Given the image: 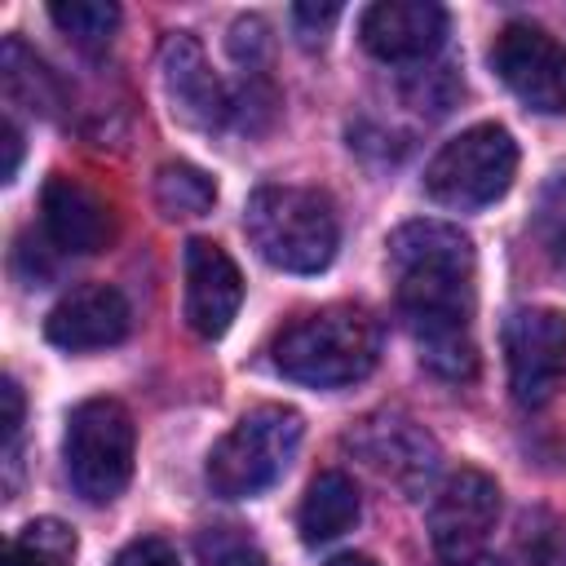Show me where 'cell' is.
Segmentation results:
<instances>
[{"mask_svg": "<svg viewBox=\"0 0 566 566\" xmlns=\"http://www.w3.org/2000/svg\"><path fill=\"white\" fill-rule=\"evenodd\" d=\"M398 314L424 358L447 380L478 371L473 345V239L451 221H402L389 234Z\"/></svg>", "mask_w": 566, "mask_h": 566, "instance_id": "obj_1", "label": "cell"}, {"mask_svg": "<svg viewBox=\"0 0 566 566\" xmlns=\"http://www.w3.org/2000/svg\"><path fill=\"white\" fill-rule=\"evenodd\" d=\"M274 367L310 389H340L363 380L380 358V327L354 305H327L292 318L274 345Z\"/></svg>", "mask_w": 566, "mask_h": 566, "instance_id": "obj_2", "label": "cell"}, {"mask_svg": "<svg viewBox=\"0 0 566 566\" xmlns=\"http://www.w3.org/2000/svg\"><path fill=\"white\" fill-rule=\"evenodd\" d=\"M243 230L256 256L287 274H318L332 265L340 226L332 199L310 186H261L243 208Z\"/></svg>", "mask_w": 566, "mask_h": 566, "instance_id": "obj_3", "label": "cell"}, {"mask_svg": "<svg viewBox=\"0 0 566 566\" xmlns=\"http://www.w3.org/2000/svg\"><path fill=\"white\" fill-rule=\"evenodd\" d=\"M301 433H305V420L292 407L270 402V407L248 411L208 451V469L203 473H208L212 495H221V500H248V495L274 486L287 473V464H292V455L301 447Z\"/></svg>", "mask_w": 566, "mask_h": 566, "instance_id": "obj_4", "label": "cell"}, {"mask_svg": "<svg viewBox=\"0 0 566 566\" xmlns=\"http://www.w3.org/2000/svg\"><path fill=\"white\" fill-rule=\"evenodd\" d=\"M133 451H137V429L124 402L115 398H84L66 416L62 433V460L71 486L88 504H111L128 478H133Z\"/></svg>", "mask_w": 566, "mask_h": 566, "instance_id": "obj_5", "label": "cell"}, {"mask_svg": "<svg viewBox=\"0 0 566 566\" xmlns=\"http://www.w3.org/2000/svg\"><path fill=\"white\" fill-rule=\"evenodd\" d=\"M517 172V142L500 124H473L451 137L424 168V190L442 208H486L504 199Z\"/></svg>", "mask_w": 566, "mask_h": 566, "instance_id": "obj_6", "label": "cell"}, {"mask_svg": "<svg viewBox=\"0 0 566 566\" xmlns=\"http://www.w3.org/2000/svg\"><path fill=\"white\" fill-rule=\"evenodd\" d=\"M495 517H500L495 478L482 469H455L429 504V539H433V553L442 557V566H464V562L482 557V548L495 531Z\"/></svg>", "mask_w": 566, "mask_h": 566, "instance_id": "obj_7", "label": "cell"}, {"mask_svg": "<svg viewBox=\"0 0 566 566\" xmlns=\"http://www.w3.org/2000/svg\"><path fill=\"white\" fill-rule=\"evenodd\" d=\"M509 389L522 407H539L566 376V314L553 305H526L504 323Z\"/></svg>", "mask_w": 566, "mask_h": 566, "instance_id": "obj_8", "label": "cell"}, {"mask_svg": "<svg viewBox=\"0 0 566 566\" xmlns=\"http://www.w3.org/2000/svg\"><path fill=\"white\" fill-rule=\"evenodd\" d=\"M491 66L531 111L566 115V49L544 27L509 22L491 44Z\"/></svg>", "mask_w": 566, "mask_h": 566, "instance_id": "obj_9", "label": "cell"}, {"mask_svg": "<svg viewBox=\"0 0 566 566\" xmlns=\"http://www.w3.org/2000/svg\"><path fill=\"white\" fill-rule=\"evenodd\" d=\"M345 442H349L380 478H389V482L402 486V491H420V486L433 478L438 460H442V455H438V442H433L416 420L394 416V411L358 420Z\"/></svg>", "mask_w": 566, "mask_h": 566, "instance_id": "obj_10", "label": "cell"}, {"mask_svg": "<svg viewBox=\"0 0 566 566\" xmlns=\"http://www.w3.org/2000/svg\"><path fill=\"white\" fill-rule=\"evenodd\" d=\"M239 305H243V274L230 261V252L212 239H190L186 243V323L203 340H217L230 332Z\"/></svg>", "mask_w": 566, "mask_h": 566, "instance_id": "obj_11", "label": "cell"}, {"mask_svg": "<svg viewBox=\"0 0 566 566\" xmlns=\"http://www.w3.org/2000/svg\"><path fill=\"white\" fill-rule=\"evenodd\" d=\"M40 217H44V234L53 248L71 252V256H93L111 243L115 234V217L111 203L88 190L80 177L53 172L40 190Z\"/></svg>", "mask_w": 566, "mask_h": 566, "instance_id": "obj_12", "label": "cell"}, {"mask_svg": "<svg viewBox=\"0 0 566 566\" xmlns=\"http://www.w3.org/2000/svg\"><path fill=\"white\" fill-rule=\"evenodd\" d=\"M128 327H133V310H128L124 292H115L106 283H84V287L66 292L44 318V336L66 354L119 345L128 336Z\"/></svg>", "mask_w": 566, "mask_h": 566, "instance_id": "obj_13", "label": "cell"}, {"mask_svg": "<svg viewBox=\"0 0 566 566\" xmlns=\"http://www.w3.org/2000/svg\"><path fill=\"white\" fill-rule=\"evenodd\" d=\"M358 35L380 62H424L447 35V9L433 0H380L363 13Z\"/></svg>", "mask_w": 566, "mask_h": 566, "instance_id": "obj_14", "label": "cell"}, {"mask_svg": "<svg viewBox=\"0 0 566 566\" xmlns=\"http://www.w3.org/2000/svg\"><path fill=\"white\" fill-rule=\"evenodd\" d=\"M159 75H164V93L172 102V115H181L186 124L195 128H212L221 124L226 115V93H221V80L212 75L208 57H203V44L186 31L168 35L164 49H159Z\"/></svg>", "mask_w": 566, "mask_h": 566, "instance_id": "obj_15", "label": "cell"}, {"mask_svg": "<svg viewBox=\"0 0 566 566\" xmlns=\"http://www.w3.org/2000/svg\"><path fill=\"white\" fill-rule=\"evenodd\" d=\"M354 522H358V486H354V478L340 473V469L318 473L305 486L301 509H296L301 539L305 544H327V539H340Z\"/></svg>", "mask_w": 566, "mask_h": 566, "instance_id": "obj_16", "label": "cell"}, {"mask_svg": "<svg viewBox=\"0 0 566 566\" xmlns=\"http://www.w3.org/2000/svg\"><path fill=\"white\" fill-rule=\"evenodd\" d=\"M71 562H75V531L57 517H35L4 544V566H71Z\"/></svg>", "mask_w": 566, "mask_h": 566, "instance_id": "obj_17", "label": "cell"}, {"mask_svg": "<svg viewBox=\"0 0 566 566\" xmlns=\"http://www.w3.org/2000/svg\"><path fill=\"white\" fill-rule=\"evenodd\" d=\"M155 203L164 217H203L217 203V181L195 164H164L155 177Z\"/></svg>", "mask_w": 566, "mask_h": 566, "instance_id": "obj_18", "label": "cell"}, {"mask_svg": "<svg viewBox=\"0 0 566 566\" xmlns=\"http://www.w3.org/2000/svg\"><path fill=\"white\" fill-rule=\"evenodd\" d=\"M4 88H9V97L27 102L31 111H35V106L49 111V102L57 97V93H53V75H49V66H44L18 35L4 40Z\"/></svg>", "mask_w": 566, "mask_h": 566, "instance_id": "obj_19", "label": "cell"}, {"mask_svg": "<svg viewBox=\"0 0 566 566\" xmlns=\"http://www.w3.org/2000/svg\"><path fill=\"white\" fill-rule=\"evenodd\" d=\"M49 18L62 35H71L84 49H97L115 35L119 27V9L106 0H66V4H49Z\"/></svg>", "mask_w": 566, "mask_h": 566, "instance_id": "obj_20", "label": "cell"}, {"mask_svg": "<svg viewBox=\"0 0 566 566\" xmlns=\"http://www.w3.org/2000/svg\"><path fill=\"white\" fill-rule=\"evenodd\" d=\"M517 562L522 566H566V517H557L548 509L522 513Z\"/></svg>", "mask_w": 566, "mask_h": 566, "instance_id": "obj_21", "label": "cell"}, {"mask_svg": "<svg viewBox=\"0 0 566 566\" xmlns=\"http://www.w3.org/2000/svg\"><path fill=\"white\" fill-rule=\"evenodd\" d=\"M535 234H539L544 256L566 274V172H557L544 186L539 208H535Z\"/></svg>", "mask_w": 566, "mask_h": 566, "instance_id": "obj_22", "label": "cell"}, {"mask_svg": "<svg viewBox=\"0 0 566 566\" xmlns=\"http://www.w3.org/2000/svg\"><path fill=\"white\" fill-rule=\"evenodd\" d=\"M199 562L203 566H265L261 548L252 535H243L239 526H212L199 535Z\"/></svg>", "mask_w": 566, "mask_h": 566, "instance_id": "obj_23", "label": "cell"}, {"mask_svg": "<svg viewBox=\"0 0 566 566\" xmlns=\"http://www.w3.org/2000/svg\"><path fill=\"white\" fill-rule=\"evenodd\" d=\"M265 44H270V27H265L261 18H239V22L230 27V53H234L248 71L261 62Z\"/></svg>", "mask_w": 566, "mask_h": 566, "instance_id": "obj_24", "label": "cell"}, {"mask_svg": "<svg viewBox=\"0 0 566 566\" xmlns=\"http://www.w3.org/2000/svg\"><path fill=\"white\" fill-rule=\"evenodd\" d=\"M111 566H181L177 562V548L168 539H155V535H142L133 544L119 548V557Z\"/></svg>", "mask_w": 566, "mask_h": 566, "instance_id": "obj_25", "label": "cell"}, {"mask_svg": "<svg viewBox=\"0 0 566 566\" xmlns=\"http://www.w3.org/2000/svg\"><path fill=\"white\" fill-rule=\"evenodd\" d=\"M4 447L18 442V429H22V389L13 380H4Z\"/></svg>", "mask_w": 566, "mask_h": 566, "instance_id": "obj_26", "label": "cell"}, {"mask_svg": "<svg viewBox=\"0 0 566 566\" xmlns=\"http://www.w3.org/2000/svg\"><path fill=\"white\" fill-rule=\"evenodd\" d=\"M292 18H296V22H310L314 31H323V27H332V22L340 18V4H296Z\"/></svg>", "mask_w": 566, "mask_h": 566, "instance_id": "obj_27", "label": "cell"}, {"mask_svg": "<svg viewBox=\"0 0 566 566\" xmlns=\"http://www.w3.org/2000/svg\"><path fill=\"white\" fill-rule=\"evenodd\" d=\"M18 159H22V133H18V124H13V119H4V168H0V177H4V181H13V177H18Z\"/></svg>", "mask_w": 566, "mask_h": 566, "instance_id": "obj_28", "label": "cell"}, {"mask_svg": "<svg viewBox=\"0 0 566 566\" xmlns=\"http://www.w3.org/2000/svg\"><path fill=\"white\" fill-rule=\"evenodd\" d=\"M327 566H376L367 553H340V557H332Z\"/></svg>", "mask_w": 566, "mask_h": 566, "instance_id": "obj_29", "label": "cell"}, {"mask_svg": "<svg viewBox=\"0 0 566 566\" xmlns=\"http://www.w3.org/2000/svg\"><path fill=\"white\" fill-rule=\"evenodd\" d=\"M464 566H504V562H495V557L482 553V557H473V562H464Z\"/></svg>", "mask_w": 566, "mask_h": 566, "instance_id": "obj_30", "label": "cell"}]
</instances>
